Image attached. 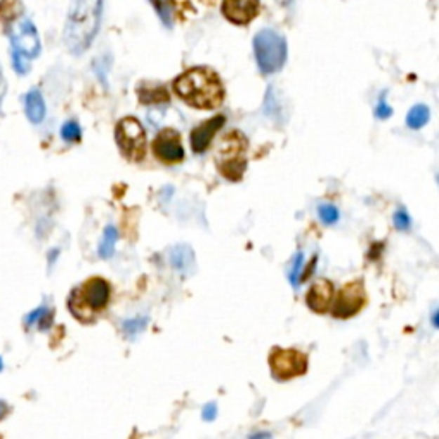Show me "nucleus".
Returning <instances> with one entry per match:
<instances>
[{
	"instance_id": "obj_1",
	"label": "nucleus",
	"mask_w": 439,
	"mask_h": 439,
	"mask_svg": "<svg viewBox=\"0 0 439 439\" xmlns=\"http://www.w3.org/2000/svg\"><path fill=\"white\" fill-rule=\"evenodd\" d=\"M173 89L189 107L213 110L223 103L225 89L220 76L209 67H194L173 81Z\"/></svg>"
},
{
	"instance_id": "obj_2",
	"label": "nucleus",
	"mask_w": 439,
	"mask_h": 439,
	"mask_svg": "<svg viewBox=\"0 0 439 439\" xmlns=\"http://www.w3.org/2000/svg\"><path fill=\"white\" fill-rule=\"evenodd\" d=\"M103 0H72L64 28V41L74 55L91 46L102 22Z\"/></svg>"
},
{
	"instance_id": "obj_3",
	"label": "nucleus",
	"mask_w": 439,
	"mask_h": 439,
	"mask_svg": "<svg viewBox=\"0 0 439 439\" xmlns=\"http://www.w3.org/2000/svg\"><path fill=\"white\" fill-rule=\"evenodd\" d=\"M112 289L108 282L102 277L86 280L83 285L72 290L67 306L72 316L83 322H93L96 314L102 313L110 302Z\"/></svg>"
},
{
	"instance_id": "obj_4",
	"label": "nucleus",
	"mask_w": 439,
	"mask_h": 439,
	"mask_svg": "<svg viewBox=\"0 0 439 439\" xmlns=\"http://www.w3.org/2000/svg\"><path fill=\"white\" fill-rule=\"evenodd\" d=\"M287 40L282 33L275 30H261L254 37V55L259 71L263 74H275L287 62Z\"/></svg>"
},
{
	"instance_id": "obj_5",
	"label": "nucleus",
	"mask_w": 439,
	"mask_h": 439,
	"mask_svg": "<svg viewBox=\"0 0 439 439\" xmlns=\"http://www.w3.org/2000/svg\"><path fill=\"white\" fill-rule=\"evenodd\" d=\"M247 141L240 132H230L225 136L218 148V170L228 181H240L246 172Z\"/></svg>"
},
{
	"instance_id": "obj_6",
	"label": "nucleus",
	"mask_w": 439,
	"mask_h": 439,
	"mask_svg": "<svg viewBox=\"0 0 439 439\" xmlns=\"http://www.w3.org/2000/svg\"><path fill=\"white\" fill-rule=\"evenodd\" d=\"M120 153L131 162H141L146 155V131L136 117H124L115 127Z\"/></svg>"
},
{
	"instance_id": "obj_7",
	"label": "nucleus",
	"mask_w": 439,
	"mask_h": 439,
	"mask_svg": "<svg viewBox=\"0 0 439 439\" xmlns=\"http://www.w3.org/2000/svg\"><path fill=\"white\" fill-rule=\"evenodd\" d=\"M268 362H270L271 374H273L275 379L289 381L306 374L309 360L308 355L304 352L297 350V348L275 347L270 357H268Z\"/></svg>"
},
{
	"instance_id": "obj_8",
	"label": "nucleus",
	"mask_w": 439,
	"mask_h": 439,
	"mask_svg": "<svg viewBox=\"0 0 439 439\" xmlns=\"http://www.w3.org/2000/svg\"><path fill=\"white\" fill-rule=\"evenodd\" d=\"M367 304V292L362 280H352L345 283L336 295L335 304L332 306V314L336 320H350L359 314Z\"/></svg>"
},
{
	"instance_id": "obj_9",
	"label": "nucleus",
	"mask_w": 439,
	"mask_h": 439,
	"mask_svg": "<svg viewBox=\"0 0 439 439\" xmlns=\"http://www.w3.org/2000/svg\"><path fill=\"white\" fill-rule=\"evenodd\" d=\"M11 45L14 52L21 53L26 59H37L41 52L40 37L30 19H19L9 30Z\"/></svg>"
},
{
	"instance_id": "obj_10",
	"label": "nucleus",
	"mask_w": 439,
	"mask_h": 439,
	"mask_svg": "<svg viewBox=\"0 0 439 439\" xmlns=\"http://www.w3.org/2000/svg\"><path fill=\"white\" fill-rule=\"evenodd\" d=\"M151 148H153L155 157L162 163H166V165H176V163L184 160L185 153L181 141V134L173 129H163L162 132H158Z\"/></svg>"
},
{
	"instance_id": "obj_11",
	"label": "nucleus",
	"mask_w": 439,
	"mask_h": 439,
	"mask_svg": "<svg viewBox=\"0 0 439 439\" xmlns=\"http://www.w3.org/2000/svg\"><path fill=\"white\" fill-rule=\"evenodd\" d=\"M221 13L234 25H247L259 13V0H223Z\"/></svg>"
},
{
	"instance_id": "obj_12",
	"label": "nucleus",
	"mask_w": 439,
	"mask_h": 439,
	"mask_svg": "<svg viewBox=\"0 0 439 439\" xmlns=\"http://www.w3.org/2000/svg\"><path fill=\"white\" fill-rule=\"evenodd\" d=\"M225 124V115H215L206 122L199 124L197 127H194L190 131V148H192L194 153L201 155L208 150V146L211 145L213 138L218 132Z\"/></svg>"
},
{
	"instance_id": "obj_13",
	"label": "nucleus",
	"mask_w": 439,
	"mask_h": 439,
	"mask_svg": "<svg viewBox=\"0 0 439 439\" xmlns=\"http://www.w3.org/2000/svg\"><path fill=\"white\" fill-rule=\"evenodd\" d=\"M333 295H335V287L328 280H316V282L310 285L306 295V304L313 313L325 314L328 313L332 308Z\"/></svg>"
},
{
	"instance_id": "obj_14",
	"label": "nucleus",
	"mask_w": 439,
	"mask_h": 439,
	"mask_svg": "<svg viewBox=\"0 0 439 439\" xmlns=\"http://www.w3.org/2000/svg\"><path fill=\"white\" fill-rule=\"evenodd\" d=\"M25 110L26 117H28L33 124H40L46 115L45 100L38 89H31L25 98Z\"/></svg>"
},
{
	"instance_id": "obj_15",
	"label": "nucleus",
	"mask_w": 439,
	"mask_h": 439,
	"mask_svg": "<svg viewBox=\"0 0 439 439\" xmlns=\"http://www.w3.org/2000/svg\"><path fill=\"white\" fill-rule=\"evenodd\" d=\"M194 263V252L189 246L181 244L176 246L170 251V264L173 266V270L177 271H189L190 266Z\"/></svg>"
},
{
	"instance_id": "obj_16",
	"label": "nucleus",
	"mask_w": 439,
	"mask_h": 439,
	"mask_svg": "<svg viewBox=\"0 0 439 439\" xmlns=\"http://www.w3.org/2000/svg\"><path fill=\"white\" fill-rule=\"evenodd\" d=\"M117 239H119L117 228H115L114 225H108V227L105 228L102 240H100V246H98V254H100V258L108 259V258H112V256H114V252H115V244H117Z\"/></svg>"
},
{
	"instance_id": "obj_17",
	"label": "nucleus",
	"mask_w": 439,
	"mask_h": 439,
	"mask_svg": "<svg viewBox=\"0 0 439 439\" xmlns=\"http://www.w3.org/2000/svg\"><path fill=\"white\" fill-rule=\"evenodd\" d=\"M429 117L431 112L427 105L422 103L414 105L409 110V114H407V126H409L410 129H421V127H424L426 124L429 122Z\"/></svg>"
},
{
	"instance_id": "obj_18",
	"label": "nucleus",
	"mask_w": 439,
	"mask_h": 439,
	"mask_svg": "<svg viewBox=\"0 0 439 439\" xmlns=\"http://www.w3.org/2000/svg\"><path fill=\"white\" fill-rule=\"evenodd\" d=\"M139 98L143 103H163L169 102V93L163 86H141L139 88Z\"/></svg>"
},
{
	"instance_id": "obj_19",
	"label": "nucleus",
	"mask_w": 439,
	"mask_h": 439,
	"mask_svg": "<svg viewBox=\"0 0 439 439\" xmlns=\"http://www.w3.org/2000/svg\"><path fill=\"white\" fill-rule=\"evenodd\" d=\"M317 215H320V220L326 225V227H332V225L338 223V220H340V211H338V208L329 203L321 204L320 208H317Z\"/></svg>"
},
{
	"instance_id": "obj_20",
	"label": "nucleus",
	"mask_w": 439,
	"mask_h": 439,
	"mask_svg": "<svg viewBox=\"0 0 439 439\" xmlns=\"http://www.w3.org/2000/svg\"><path fill=\"white\" fill-rule=\"evenodd\" d=\"M60 136H62V139H64V141L77 143V141H81V136H83V132H81L79 124H77L76 120H67V122L62 126Z\"/></svg>"
},
{
	"instance_id": "obj_21",
	"label": "nucleus",
	"mask_w": 439,
	"mask_h": 439,
	"mask_svg": "<svg viewBox=\"0 0 439 439\" xmlns=\"http://www.w3.org/2000/svg\"><path fill=\"white\" fill-rule=\"evenodd\" d=\"M150 4L157 11V14L160 15L163 25L166 28H172V11H170L169 0H150Z\"/></svg>"
},
{
	"instance_id": "obj_22",
	"label": "nucleus",
	"mask_w": 439,
	"mask_h": 439,
	"mask_svg": "<svg viewBox=\"0 0 439 439\" xmlns=\"http://www.w3.org/2000/svg\"><path fill=\"white\" fill-rule=\"evenodd\" d=\"M302 270H304V252H297V256L294 258V263H292V270H290L289 273V280L290 283H292L294 289H297L301 283H299V277H301Z\"/></svg>"
},
{
	"instance_id": "obj_23",
	"label": "nucleus",
	"mask_w": 439,
	"mask_h": 439,
	"mask_svg": "<svg viewBox=\"0 0 439 439\" xmlns=\"http://www.w3.org/2000/svg\"><path fill=\"white\" fill-rule=\"evenodd\" d=\"M146 326H148V317H134V320L124 321L122 329L129 336H134V335H138V333L145 332Z\"/></svg>"
},
{
	"instance_id": "obj_24",
	"label": "nucleus",
	"mask_w": 439,
	"mask_h": 439,
	"mask_svg": "<svg viewBox=\"0 0 439 439\" xmlns=\"http://www.w3.org/2000/svg\"><path fill=\"white\" fill-rule=\"evenodd\" d=\"M393 223H395V228L396 230H409L410 225H412V218L409 216V213L405 211V209H396L395 216H393Z\"/></svg>"
},
{
	"instance_id": "obj_25",
	"label": "nucleus",
	"mask_w": 439,
	"mask_h": 439,
	"mask_svg": "<svg viewBox=\"0 0 439 439\" xmlns=\"http://www.w3.org/2000/svg\"><path fill=\"white\" fill-rule=\"evenodd\" d=\"M374 115H376V117H378V119H381V120H386V119H390L391 115H393V108H391L390 105H388L386 98H384V95L381 96L378 105H376Z\"/></svg>"
},
{
	"instance_id": "obj_26",
	"label": "nucleus",
	"mask_w": 439,
	"mask_h": 439,
	"mask_svg": "<svg viewBox=\"0 0 439 439\" xmlns=\"http://www.w3.org/2000/svg\"><path fill=\"white\" fill-rule=\"evenodd\" d=\"M13 65L18 74H28L30 72V59H26L21 53L14 52L13 50Z\"/></svg>"
},
{
	"instance_id": "obj_27",
	"label": "nucleus",
	"mask_w": 439,
	"mask_h": 439,
	"mask_svg": "<svg viewBox=\"0 0 439 439\" xmlns=\"http://www.w3.org/2000/svg\"><path fill=\"white\" fill-rule=\"evenodd\" d=\"M46 310H48V309H46L45 306H41V308L34 309L33 313H31V314H28V316H26V325H28V326L38 325V322H40L41 317H44V314L46 313Z\"/></svg>"
},
{
	"instance_id": "obj_28",
	"label": "nucleus",
	"mask_w": 439,
	"mask_h": 439,
	"mask_svg": "<svg viewBox=\"0 0 439 439\" xmlns=\"http://www.w3.org/2000/svg\"><path fill=\"white\" fill-rule=\"evenodd\" d=\"M216 414H218V407H216V403H208V405H204L203 409V419L204 421L211 422L216 419Z\"/></svg>"
},
{
	"instance_id": "obj_29",
	"label": "nucleus",
	"mask_w": 439,
	"mask_h": 439,
	"mask_svg": "<svg viewBox=\"0 0 439 439\" xmlns=\"http://www.w3.org/2000/svg\"><path fill=\"white\" fill-rule=\"evenodd\" d=\"M316 264H317V256H314V258L310 259V263L308 264V268H306V270H302L301 277H299V283H304L306 280H308L310 275H313L314 266H316Z\"/></svg>"
},
{
	"instance_id": "obj_30",
	"label": "nucleus",
	"mask_w": 439,
	"mask_h": 439,
	"mask_svg": "<svg viewBox=\"0 0 439 439\" xmlns=\"http://www.w3.org/2000/svg\"><path fill=\"white\" fill-rule=\"evenodd\" d=\"M249 439H271V434L270 433H256V434H252Z\"/></svg>"
},
{
	"instance_id": "obj_31",
	"label": "nucleus",
	"mask_w": 439,
	"mask_h": 439,
	"mask_svg": "<svg viewBox=\"0 0 439 439\" xmlns=\"http://www.w3.org/2000/svg\"><path fill=\"white\" fill-rule=\"evenodd\" d=\"M7 403L6 402H2V400H0V421H2L4 417H6V414H7Z\"/></svg>"
},
{
	"instance_id": "obj_32",
	"label": "nucleus",
	"mask_w": 439,
	"mask_h": 439,
	"mask_svg": "<svg viewBox=\"0 0 439 439\" xmlns=\"http://www.w3.org/2000/svg\"><path fill=\"white\" fill-rule=\"evenodd\" d=\"M433 326L434 328H438L439 326V310L434 309V314H433Z\"/></svg>"
},
{
	"instance_id": "obj_33",
	"label": "nucleus",
	"mask_w": 439,
	"mask_h": 439,
	"mask_svg": "<svg viewBox=\"0 0 439 439\" xmlns=\"http://www.w3.org/2000/svg\"><path fill=\"white\" fill-rule=\"evenodd\" d=\"M4 93H6V84H4L2 74H0V102H2V96H4Z\"/></svg>"
},
{
	"instance_id": "obj_34",
	"label": "nucleus",
	"mask_w": 439,
	"mask_h": 439,
	"mask_svg": "<svg viewBox=\"0 0 439 439\" xmlns=\"http://www.w3.org/2000/svg\"><path fill=\"white\" fill-rule=\"evenodd\" d=\"M278 2L282 4V6H287V4H290V2H292V0H278Z\"/></svg>"
},
{
	"instance_id": "obj_35",
	"label": "nucleus",
	"mask_w": 439,
	"mask_h": 439,
	"mask_svg": "<svg viewBox=\"0 0 439 439\" xmlns=\"http://www.w3.org/2000/svg\"><path fill=\"white\" fill-rule=\"evenodd\" d=\"M2 367H4V364H2V359H0V371H2Z\"/></svg>"
}]
</instances>
